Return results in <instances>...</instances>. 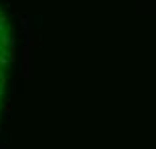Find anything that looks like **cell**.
Wrapping results in <instances>:
<instances>
[{
  "mask_svg": "<svg viewBox=\"0 0 156 149\" xmlns=\"http://www.w3.org/2000/svg\"><path fill=\"white\" fill-rule=\"evenodd\" d=\"M12 65V28L2 8H0V113H2V101H4L8 74Z\"/></svg>",
  "mask_w": 156,
  "mask_h": 149,
  "instance_id": "cell-1",
  "label": "cell"
}]
</instances>
